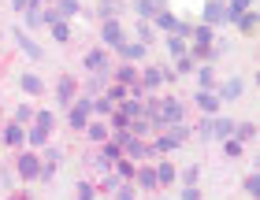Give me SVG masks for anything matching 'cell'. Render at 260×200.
<instances>
[{"label":"cell","instance_id":"cell-33","mask_svg":"<svg viewBox=\"0 0 260 200\" xmlns=\"http://www.w3.org/2000/svg\"><path fill=\"white\" fill-rule=\"evenodd\" d=\"M34 126H45V130H52V126H56L52 111H34Z\"/></svg>","mask_w":260,"mask_h":200},{"label":"cell","instance_id":"cell-12","mask_svg":"<svg viewBox=\"0 0 260 200\" xmlns=\"http://www.w3.org/2000/svg\"><path fill=\"white\" fill-rule=\"evenodd\" d=\"M119 52H123V60H126V63L145 60V45H141V41H123V45H119Z\"/></svg>","mask_w":260,"mask_h":200},{"label":"cell","instance_id":"cell-40","mask_svg":"<svg viewBox=\"0 0 260 200\" xmlns=\"http://www.w3.org/2000/svg\"><path fill=\"white\" fill-rule=\"evenodd\" d=\"M138 41H141V45H145V41H152V26H149L145 19L138 22Z\"/></svg>","mask_w":260,"mask_h":200},{"label":"cell","instance_id":"cell-32","mask_svg":"<svg viewBox=\"0 0 260 200\" xmlns=\"http://www.w3.org/2000/svg\"><path fill=\"white\" fill-rule=\"evenodd\" d=\"M119 185H123V178H119V174H115V171H104V185H101L104 193H115Z\"/></svg>","mask_w":260,"mask_h":200},{"label":"cell","instance_id":"cell-22","mask_svg":"<svg viewBox=\"0 0 260 200\" xmlns=\"http://www.w3.org/2000/svg\"><path fill=\"white\" fill-rule=\"evenodd\" d=\"M212 137H219V141L234 137V119H216L212 123Z\"/></svg>","mask_w":260,"mask_h":200},{"label":"cell","instance_id":"cell-42","mask_svg":"<svg viewBox=\"0 0 260 200\" xmlns=\"http://www.w3.org/2000/svg\"><path fill=\"white\" fill-rule=\"evenodd\" d=\"M197 178H201L197 163H193V167H186V171H182V182H186V185H197Z\"/></svg>","mask_w":260,"mask_h":200},{"label":"cell","instance_id":"cell-43","mask_svg":"<svg viewBox=\"0 0 260 200\" xmlns=\"http://www.w3.org/2000/svg\"><path fill=\"white\" fill-rule=\"evenodd\" d=\"M112 196H115V200H134V196H138V189H130V185H119V189H115Z\"/></svg>","mask_w":260,"mask_h":200},{"label":"cell","instance_id":"cell-24","mask_svg":"<svg viewBox=\"0 0 260 200\" xmlns=\"http://www.w3.org/2000/svg\"><path fill=\"white\" fill-rule=\"evenodd\" d=\"M49 134H52V130H45V126H30V130H26V141H30V145H49Z\"/></svg>","mask_w":260,"mask_h":200},{"label":"cell","instance_id":"cell-8","mask_svg":"<svg viewBox=\"0 0 260 200\" xmlns=\"http://www.w3.org/2000/svg\"><path fill=\"white\" fill-rule=\"evenodd\" d=\"M19 86H22V93H30V97H41V93H45V82L38 74H30V70L19 74Z\"/></svg>","mask_w":260,"mask_h":200},{"label":"cell","instance_id":"cell-9","mask_svg":"<svg viewBox=\"0 0 260 200\" xmlns=\"http://www.w3.org/2000/svg\"><path fill=\"white\" fill-rule=\"evenodd\" d=\"M15 41H19V49L26 52L30 60H41V56H45V49H41V45L30 37V33H19V30H15Z\"/></svg>","mask_w":260,"mask_h":200},{"label":"cell","instance_id":"cell-44","mask_svg":"<svg viewBox=\"0 0 260 200\" xmlns=\"http://www.w3.org/2000/svg\"><path fill=\"white\" fill-rule=\"evenodd\" d=\"M26 22H30V26H45V22H41V8H26Z\"/></svg>","mask_w":260,"mask_h":200},{"label":"cell","instance_id":"cell-7","mask_svg":"<svg viewBox=\"0 0 260 200\" xmlns=\"http://www.w3.org/2000/svg\"><path fill=\"white\" fill-rule=\"evenodd\" d=\"M242 93H245V82H242V78H227V82L219 86L216 97H219V104H223V100H238Z\"/></svg>","mask_w":260,"mask_h":200},{"label":"cell","instance_id":"cell-23","mask_svg":"<svg viewBox=\"0 0 260 200\" xmlns=\"http://www.w3.org/2000/svg\"><path fill=\"white\" fill-rule=\"evenodd\" d=\"M115 78H119V86H134V82H138V70H134V63H123L119 70H115Z\"/></svg>","mask_w":260,"mask_h":200},{"label":"cell","instance_id":"cell-47","mask_svg":"<svg viewBox=\"0 0 260 200\" xmlns=\"http://www.w3.org/2000/svg\"><path fill=\"white\" fill-rule=\"evenodd\" d=\"M11 8H15V11H26V8H30V0H11Z\"/></svg>","mask_w":260,"mask_h":200},{"label":"cell","instance_id":"cell-6","mask_svg":"<svg viewBox=\"0 0 260 200\" xmlns=\"http://www.w3.org/2000/svg\"><path fill=\"white\" fill-rule=\"evenodd\" d=\"M75 74H63L60 82H56V100H60V104H67V108H71V104H75Z\"/></svg>","mask_w":260,"mask_h":200},{"label":"cell","instance_id":"cell-30","mask_svg":"<svg viewBox=\"0 0 260 200\" xmlns=\"http://www.w3.org/2000/svg\"><path fill=\"white\" fill-rule=\"evenodd\" d=\"M11 123H19V126L34 123V108H30V104H19V108H15V119H11Z\"/></svg>","mask_w":260,"mask_h":200},{"label":"cell","instance_id":"cell-16","mask_svg":"<svg viewBox=\"0 0 260 200\" xmlns=\"http://www.w3.org/2000/svg\"><path fill=\"white\" fill-rule=\"evenodd\" d=\"M164 82V67H145L141 70V89H156Z\"/></svg>","mask_w":260,"mask_h":200},{"label":"cell","instance_id":"cell-37","mask_svg":"<svg viewBox=\"0 0 260 200\" xmlns=\"http://www.w3.org/2000/svg\"><path fill=\"white\" fill-rule=\"evenodd\" d=\"M242 148H245V145H238L234 137H227V141H223V152H227L231 159H238V156H242Z\"/></svg>","mask_w":260,"mask_h":200},{"label":"cell","instance_id":"cell-31","mask_svg":"<svg viewBox=\"0 0 260 200\" xmlns=\"http://www.w3.org/2000/svg\"><path fill=\"white\" fill-rule=\"evenodd\" d=\"M86 134L93 141H108V126H104V123H86Z\"/></svg>","mask_w":260,"mask_h":200},{"label":"cell","instance_id":"cell-39","mask_svg":"<svg viewBox=\"0 0 260 200\" xmlns=\"http://www.w3.org/2000/svg\"><path fill=\"white\" fill-rule=\"evenodd\" d=\"M75 193H78V200H93V196H97V189H93L89 182H78V189H75Z\"/></svg>","mask_w":260,"mask_h":200},{"label":"cell","instance_id":"cell-13","mask_svg":"<svg viewBox=\"0 0 260 200\" xmlns=\"http://www.w3.org/2000/svg\"><path fill=\"white\" fill-rule=\"evenodd\" d=\"M134 178L141 189H160V182H156V171L152 167H134Z\"/></svg>","mask_w":260,"mask_h":200},{"label":"cell","instance_id":"cell-27","mask_svg":"<svg viewBox=\"0 0 260 200\" xmlns=\"http://www.w3.org/2000/svg\"><path fill=\"white\" fill-rule=\"evenodd\" d=\"M60 159H63V152L56 148V145H49V148H45V156H41L45 167H60Z\"/></svg>","mask_w":260,"mask_h":200},{"label":"cell","instance_id":"cell-10","mask_svg":"<svg viewBox=\"0 0 260 200\" xmlns=\"http://www.w3.org/2000/svg\"><path fill=\"white\" fill-rule=\"evenodd\" d=\"M193 100H197V108H201V111H208V115H212V111H219V97H216L212 89H197V97H193Z\"/></svg>","mask_w":260,"mask_h":200},{"label":"cell","instance_id":"cell-11","mask_svg":"<svg viewBox=\"0 0 260 200\" xmlns=\"http://www.w3.org/2000/svg\"><path fill=\"white\" fill-rule=\"evenodd\" d=\"M119 115H123L126 123L141 119V100H138V97H126V100H119Z\"/></svg>","mask_w":260,"mask_h":200},{"label":"cell","instance_id":"cell-18","mask_svg":"<svg viewBox=\"0 0 260 200\" xmlns=\"http://www.w3.org/2000/svg\"><path fill=\"white\" fill-rule=\"evenodd\" d=\"M152 19H156V26H160V30H168V33H179V19H175L168 8H160Z\"/></svg>","mask_w":260,"mask_h":200},{"label":"cell","instance_id":"cell-25","mask_svg":"<svg viewBox=\"0 0 260 200\" xmlns=\"http://www.w3.org/2000/svg\"><path fill=\"white\" fill-rule=\"evenodd\" d=\"M238 30H242V33H253V30H256V11H253V8L238 15Z\"/></svg>","mask_w":260,"mask_h":200},{"label":"cell","instance_id":"cell-29","mask_svg":"<svg viewBox=\"0 0 260 200\" xmlns=\"http://www.w3.org/2000/svg\"><path fill=\"white\" fill-rule=\"evenodd\" d=\"M93 111H97V115H112V111H115V100H108V97H93Z\"/></svg>","mask_w":260,"mask_h":200},{"label":"cell","instance_id":"cell-2","mask_svg":"<svg viewBox=\"0 0 260 200\" xmlns=\"http://www.w3.org/2000/svg\"><path fill=\"white\" fill-rule=\"evenodd\" d=\"M82 67L86 70H93L97 78H108V49H93V52H86V60H82Z\"/></svg>","mask_w":260,"mask_h":200},{"label":"cell","instance_id":"cell-3","mask_svg":"<svg viewBox=\"0 0 260 200\" xmlns=\"http://www.w3.org/2000/svg\"><path fill=\"white\" fill-rule=\"evenodd\" d=\"M15 167H19V174L26 182H34V178H38V171H41V156H34V152H19Z\"/></svg>","mask_w":260,"mask_h":200},{"label":"cell","instance_id":"cell-19","mask_svg":"<svg viewBox=\"0 0 260 200\" xmlns=\"http://www.w3.org/2000/svg\"><path fill=\"white\" fill-rule=\"evenodd\" d=\"M193 33V49H208L212 41H216V33H212V26H205V22H201L197 30H190Z\"/></svg>","mask_w":260,"mask_h":200},{"label":"cell","instance_id":"cell-4","mask_svg":"<svg viewBox=\"0 0 260 200\" xmlns=\"http://www.w3.org/2000/svg\"><path fill=\"white\" fill-rule=\"evenodd\" d=\"M101 41L108 45V49H119V45H123V26H119V19H104Z\"/></svg>","mask_w":260,"mask_h":200},{"label":"cell","instance_id":"cell-15","mask_svg":"<svg viewBox=\"0 0 260 200\" xmlns=\"http://www.w3.org/2000/svg\"><path fill=\"white\" fill-rule=\"evenodd\" d=\"M4 141H8L11 148H22V141H26V130H22L19 123H8V126H4Z\"/></svg>","mask_w":260,"mask_h":200},{"label":"cell","instance_id":"cell-35","mask_svg":"<svg viewBox=\"0 0 260 200\" xmlns=\"http://www.w3.org/2000/svg\"><path fill=\"white\" fill-rule=\"evenodd\" d=\"M193 56H179V63H175V74H190V70H193Z\"/></svg>","mask_w":260,"mask_h":200},{"label":"cell","instance_id":"cell-34","mask_svg":"<svg viewBox=\"0 0 260 200\" xmlns=\"http://www.w3.org/2000/svg\"><path fill=\"white\" fill-rule=\"evenodd\" d=\"M168 52L175 56V60H179V56H186V45H182V37H175V33H171V37H168Z\"/></svg>","mask_w":260,"mask_h":200},{"label":"cell","instance_id":"cell-14","mask_svg":"<svg viewBox=\"0 0 260 200\" xmlns=\"http://www.w3.org/2000/svg\"><path fill=\"white\" fill-rule=\"evenodd\" d=\"M123 152H126V159H145V156H152V148H149V145H141L138 137H130L126 145H123Z\"/></svg>","mask_w":260,"mask_h":200},{"label":"cell","instance_id":"cell-5","mask_svg":"<svg viewBox=\"0 0 260 200\" xmlns=\"http://www.w3.org/2000/svg\"><path fill=\"white\" fill-rule=\"evenodd\" d=\"M219 22H227V4L223 0H208L205 4V26H219Z\"/></svg>","mask_w":260,"mask_h":200},{"label":"cell","instance_id":"cell-20","mask_svg":"<svg viewBox=\"0 0 260 200\" xmlns=\"http://www.w3.org/2000/svg\"><path fill=\"white\" fill-rule=\"evenodd\" d=\"M253 137H256V123H234V141L238 145H249Z\"/></svg>","mask_w":260,"mask_h":200},{"label":"cell","instance_id":"cell-38","mask_svg":"<svg viewBox=\"0 0 260 200\" xmlns=\"http://www.w3.org/2000/svg\"><path fill=\"white\" fill-rule=\"evenodd\" d=\"M245 193H249V196H260V174H249V178H245Z\"/></svg>","mask_w":260,"mask_h":200},{"label":"cell","instance_id":"cell-21","mask_svg":"<svg viewBox=\"0 0 260 200\" xmlns=\"http://www.w3.org/2000/svg\"><path fill=\"white\" fill-rule=\"evenodd\" d=\"M152 171H156V182H160V185H171V182H175V163H171V159H160Z\"/></svg>","mask_w":260,"mask_h":200},{"label":"cell","instance_id":"cell-41","mask_svg":"<svg viewBox=\"0 0 260 200\" xmlns=\"http://www.w3.org/2000/svg\"><path fill=\"white\" fill-rule=\"evenodd\" d=\"M104 97H108V100H126V86H108Z\"/></svg>","mask_w":260,"mask_h":200},{"label":"cell","instance_id":"cell-36","mask_svg":"<svg viewBox=\"0 0 260 200\" xmlns=\"http://www.w3.org/2000/svg\"><path fill=\"white\" fill-rule=\"evenodd\" d=\"M197 82H201V89H212V86H216V78H212V67H201V70H197Z\"/></svg>","mask_w":260,"mask_h":200},{"label":"cell","instance_id":"cell-45","mask_svg":"<svg viewBox=\"0 0 260 200\" xmlns=\"http://www.w3.org/2000/svg\"><path fill=\"white\" fill-rule=\"evenodd\" d=\"M197 137H212V119H201L197 123Z\"/></svg>","mask_w":260,"mask_h":200},{"label":"cell","instance_id":"cell-28","mask_svg":"<svg viewBox=\"0 0 260 200\" xmlns=\"http://www.w3.org/2000/svg\"><path fill=\"white\" fill-rule=\"evenodd\" d=\"M56 8H60V15H63V22L78 15V0H56Z\"/></svg>","mask_w":260,"mask_h":200},{"label":"cell","instance_id":"cell-1","mask_svg":"<svg viewBox=\"0 0 260 200\" xmlns=\"http://www.w3.org/2000/svg\"><path fill=\"white\" fill-rule=\"evenodd\" d=\"M89 111H93V97H75V104H71V111H67V123H71V130H86V123H89Z\"/></svg>","mask_w":260,"mask_h":200},{"label":"cell","instance_id":"cell-26","mask_svg":"<svg viewBox=\"0 0 260 200\" xmlns=\"http://www.w3.org/2000/svg\"><path fill=\"white\" fill-rule=\"evenodd\" d=\"M49 33H52L56 45H67V41H71V26H67V22H56V26H49Z\"/></svg>","mask_w":260,"mask_h":200},{"label":"cell","instance_id":"cell-17","mask_svg":"<svg viewBox=\"0 0 260 200\" xmlns=\"http://www.w3.org/2000/svg\"><path fill=\"white\" fill-rule=\"evenodd\" d=\"M160 8H164L160 0H134V15H138V19H152Z\"/></svg>","mask_w":260,"mask_h":200},{"label":"cell","instance_id":"cell-46","mask_svg":"<svg viewBox=\"0 0 260 200\" xmlns=\"http://www.w3.org/2000/svg\"><path fill=\"white\" fill-rule=\"evenodd\" d=\"M182 200H201V193H197V185H186V189H182Z\"/></svg>","mask_w":260,"mask_h":200}]
</instances>
